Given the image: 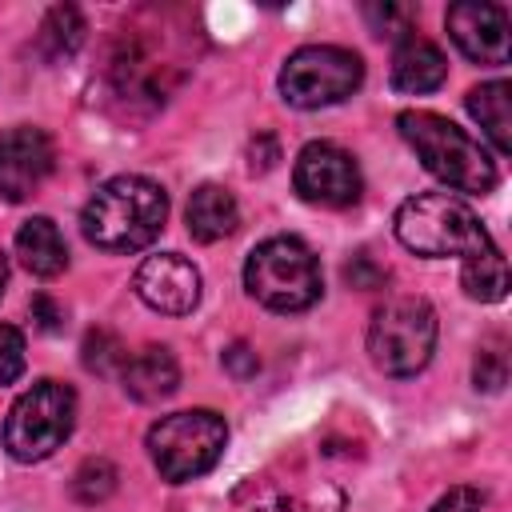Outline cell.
<instances>
[{
  "mask_svg": "<svg viewBox=\"0 0 512 512\" xmlns=\"http://www.w3.org/2000/svg\"><path fill=\"white\" fill-rule=\"evenodd\" d=\"M32 320L44 328V332H56L60 328V320H64V312H60V304L56 300H48V296H32Z\"/></svg>",
  "mask_w": 512,
  "mask_h": 512,
  "instance_id": "83f0119b",
  "label": "cell"
},
{
  "mask_svg": "<svg viewBox=\"0 0 512 512\" xmlns=\"http://www.w3.org/2000/svg\"><path fill=\"white\" fill-rule=\"evenodd\" d=\"M364 16H368V24H372L376 36H388V40H404V36H412V32H408L412 12L400 8V4H368Z\"/></svg>",
  "mask_w": 512,
  "mask_h": 512,
  "instance_id": "7402d4cb",
  "label": "cell"
},
{
  "mask_svg": "<svg viewBox=\"0 0 512 512\" xmlns=\"http://www.w3.org/2000/svg\"><path fill=\"white\" fill-rule=\"evenodd\" d=\"M364 84V64L356 52L336 44H308L280 68V92L296 108H328L348 100Z\"/></svg>",
  "mask_w": 512,
  "mask_h": 512,
  "instance_id": "ba28073f",
  "label": "cell"
},
{
  "mask_svg": "<svg viewBox=\"0 0 512 512\" xmlns=\"http://www.w3.org/2000/svg\"><path fill=\"white\" fill-rule=\"evenodd\" d=\"M464 104H468L472 120L484 128V136L492 140V148L500 156H508L512 152V84L508 80L476 84Z\"/></svg>",
  "mask_w": 512,
  "mask_h": 512,
  "instance_id": "e0dca14e",
  "label": "cell"
},
{
  "mask_svg": "<svg viewBox=\"0 0 512 512\" xmlns=\"http://www.w3.org/2000/svg\"><path fill=\"white\" fill-rule=\"evenodd\" d=\"M132 288L136 296L164 312V316H188L196 304H200V272L192 260H184L180 252H160V256H148L136 276H132Z\"/></svg>",
  "mask_w": 512,
  "mask_h": 512,
  "instance_id": "8fae6325",
  "label": "cell"
},
{
  "mask_svg": "<svg viewBox=\"0 0 512 512\" xmlns=\"http://www.w3.org/2000/svg\"><path fill=\"white\" fill-rule=\"evenodd\" d=\"M396 240L416 256H472L492 244L480 216L452 192H420L396 212Z\"/></svg>",
  "mask_w": 512,
  "mask_h": 512,
  "instance_id": "3957f363",
  "label": "cell"
},
{
  "mask_svg": "<svg viewBox=\"0 0 512 512\" xmlns=\"http://www.w3.org/2000/svg\"><path fill=\"white\" fill-rule=\"evenodd\" d=\"M224 444H228V424L212 408L172 412L148 428V456H152L156 472L172 484L204 476L220 460Z\"/></svg>",
  "mask_w": 512,
  "mask_h": 512,
  "instance_id": "5b68a950",
  "label": "cell"
},
{
  "mask_svg": "<svg viewBox=\"0 0 512 512\" xmlns=\"http://www.w3.org/2000/svg\"><path fill=\"white\" fill-rule=\"evenodd\" d=\"M16 256H20V264H24L32 276H40V280L60 276L64 264H68L64 236H60V228H56L48 216H32V220L20 224V232H16Z\"/></svg>",
  "mask_w": 512,
  "mask_h": 512,
  "instance_id": "2e32d148",
  "label": "cell"
},
{
  "mask_svg": "<svg viewBox=\"0 0 512 512\" xmlns=\"http://www.w3.org/2000/svg\"><path fill=\"white\" fill-rule=\"evenodd\" d=\"M292 184H296L300 200L320 204V208H348L360 200V168L332 140H312L300 148Z\"/></svg>",
  "mask_w": 512,
  "mask_h": 512,
  "instance_id": "9c48e42d",
  "label": "cell"
},
{
  "mask_svg": "<svg viewBox=\"0 0 512 512\" xmlns=\"http://www.w3.org/2000/svg\"><path fill=\"white\" fill-rule=\"evenodd\" d=\"M480 508H484V492H480V488H468V484L448 488V492L432 504V512H480Z\"/></svg>",
  "mask_w": 512,
  "mask_h": 512,
  "instance_id": "d4e9b609",
  "label": "cell"
},
{
  "mask_svg": "<svg viewBox=\"0 0 512 512\" xmlns=\"http://www.w3.org/2000/svg\"><path fill=\"white\" fill-rule=\"evenodd\" d=\"M444 76H448V60L432 40L412 32L396 44V56H392V88L396 92L424 96V92H436L444 84Z\"/></svg>",
  "mask_w": 512,
  "mask_h": 512,
  "instance_id": "5bb4252c",
  "label": "cell"
},
{
  "mask_svg": "<svg viewBox=\"0 0 512 512\" xmlns=\"http://www.w3.org/2000/svg\"><path fill=\"white\" fill-rule=\"evenodd\" d=\"M244 288L272 312H304L320 300L324 280L312 248L296 236H272L252 248L244 264Z\"/></svg>",
  "mask_w": 512,
  "mask_h": 512,
  "instance_id": "277c9868",
  "label": "cell"
},
{
  "mask_svg": "<svg viewBox=\"0 0 512 512\" xmlns=\"http://www.w3.org/2000/svg\"><path fill=\"white\" fill-rule=\"evenodd\" d=\"M120 384L132 400L140 404H156L164 396H172L180 388V364L172 356V348L164 344H148L140 352H132L120 368Z\"/></svg>",
  "mask_w": 512,
  "mask_h": 512,
  "instance_id": "4fadbf2b",
  "label": "cell"
},
{
  "mask_svg": "<svg viewBox=\"0 0 512 512\" xmlns=\"http://www.w3.org/2000/svg\"><path fill=\"white\" fill-rule=\"evenodd\" d=\"M448 32L456 48L476 64H508V16L488 0H460L448 8Z\"/></svg>",
  "mask_w": 512,
  "mask_h": 512,
  "instance_id": "7c38bea8",
  "label": "cell"
},
{
  "mask_svg": "<svg viewBox=\"0 0 512 512\" xmlns=\"http://www.w3.org/2000/svg\"><path fill=\"white\" fill-rule=\"evenodd\" d=\"M472 376H476V388H484V392H500V388H504V380H508V364H504V352H496V348H484V352L476 356V368H472Z\"/></svg>",
  "mask_w": 512,
  "mask_h": 512,
  "instance_id": "cb8c5ba5",
  "label": "cell"
},
{
  "mask_svg": "<svg viewBox=\"0 0 512 512\" xmlns=\"http://www.w3.org/2000/svg\"><path fill=\"white\" fill-rule=\"evenodd\" d=\"M72 424H76V392L60 380H36L8 408L4 448L20 464L48 460L72 436Z\"/></svg>",
  "mask_w": 512,
  "mask_h": 512,
  "instance_id": "8992f818",
  "label": "cell"
},
{
  "mask_svg": "<svg viewBox=\"0 0 512 512\" xmlns=\"http://www.w3.org/2000/svg\"><path fill=\"white\" fill-rule=\"evenodd\" d=\"M80 360H84V368H88V372L108 376V372L124 368L128 352H124V344H120L108 328H92V332L84 336V344H80Z\"/></svg>",
  "mask_w": 512,
  "mask_h": 512,
  "instance_id": "44dd1931",
  "label": "cell"
},
{
  "mask_svg": "<svg viewBox=\"0 0 512 512\" xmlns=\"http://www.w3.org/2000/svg\"><path fill=\"white\" fill-rule=\"evenodd\" d=\"M436 348V312L420 296H396L368 324V356L384 376H416Z\"/></svg>",
  "mask_w": 512,
  "mask_h": 512,
  "instance_id": "52a82bcc",
  "label": "cell"
},
{
  "mask_svg": "<svg viewBox=\"0 0 512 512\" xmlns=\"http://www.w3.org/2000/svg\"><path fill=\"white\" fill-rule=\"evenodd\" d=\"M460 284L472 300L480 304H496L508 296V264H504V252L496 248V240L472 256H464V268H460Z\"/></svg>",
  "mask_w": 512,
  "mask_h": 512,
  "instance_id": "ac0fdd59",
  "label": "cell"
},
{
  "mask_svg": "<svg viewBox=\"0 0 512 512\" xmlns=\"http://www.w3.org/2000/svg\"><path fill=\"white\" fill-rule=\"evenodd\" d=\"M168 220V192L148 176H112L80 212L88 244L100 252H140Z\"/></svg>",
  "mask_w": 512,
  "mask_h": 512,
  "instance_id": "6da1fadb",
  "label": "cell"
},
{
  "mask_svg": "<svg viewBox=\"0 0 512 512\" xmlns=\"http://www.w3.org/2000/svg\"><path fill=\"white\" fill-rule=\"evenodd\" d=\"M24 372V336L12 324H0V384H12Z\"/></svg>",
  "mask_w": 512,
  "mask_h": 512,
  "instance_id": "603a6c76",
  "label": "cell"
},
{
  "mask_svg": "<svg viewBox=\"0 0 512 512\" xmlns=\"http://www.w3.org/2000/svg\"><path fill=\"white\" fill-rule=\"evenodd\" d=\"M56 168V148L44 128L20 124L0 136V196L20 204L28 200Z\"/></svg>",
  "mask_w": 512,
  "mask_h": 512,
  "instance_id": "30bf717a",
  "label": "cell"
},
{
  "mask_svg": "<svg viewBox=\"0 0 512 512\" xmlns=\"http://www.w3.org/2000/svg\"><path fill=\"white\" fill-rule=\"evenodd\" d=\"M396 128L440 184L456 192H480V196L496 188L500 172H496L492 152L480 140H472L464 128H456L448 116L412 108V112H400Z\"/></svg>",
  "mask_w": 512,
  "mask_h": 512,
  "instance_id": "7a4b0ae2",
  "label": "cell"
},
{
  "mask_svg": "<svg viewBox=\"0 0 512 512\" xmlns=\"http://www.w3.org/2000/svg\"><path fill=\"white\" fill-rule=\"evenodd\" d=\"M116 468L104 460V456H92V460H84L80 468H76V476H72V496L80 500V504H104L112 492H116Z\"/></svg>",
  "mask_w": 512,
  "mask_h": 512,
  "instance_id": "ffe728a7",
  "label": "cell"
},
{
  "mask_svg": "<svg viewBox=\"0 0 512 512\" xmlns=\"http://www.w3.org/2000/svg\"><path fill=\"white\" fill-rule=\"evenodd\" d=\"M4 284H8V260H4V252H0V296H4Z\"/></svg>",
  "mask_w": 512,
  "mask_h": 512,
  "instance_id": "f1b7e54d",
  "label": "cell"
},
{
  "mask_svg": "<svg viewBox=\"0 0 512 512\" xmlns=\"http://www.w3.org/2000/svg\"><path fill=\"white\" fill-rule=\"evenodd\" d=\"M184 220H188L192 240L216 244V240H224V236L236 232L240 208H236V196H232L228 188H220V184H200V188L188 196Z\"/></svg>",
  "mask_w": 512,
  "mask_h": 512,
  "instance_id": "9a60e30c",
  "label": "cell"
},
{
  "mask_svg": "<svg viewBox=\"0 0 512 512\" xmlns=\"http://www.w3.org/2000/svg\"><path fill=\"white\" fill-rule=\"evenodd\" d=\"M224 368H228L236 380H248V376H256L260 360H256V352H252L248 344H232V348L224 352Z\"/></svg>",
  "mask_w": 512,
  "mask_h": 512,
  "instance_id": "4316f807",
  "label": "cell"
},
{
  "mask_svg": "<svg viewBox=\"0 0 512 512\" xmlns=\"http://www.w3.org/2000/svg\"><path fill=\"white\" fill-rule=\"evenodd\" d=\"M84 16H80V8H72V4H56V8H48V16L40 20V32H36V52L44 56V60H68L80 44H84Z\"/></svg>",
  "mask_w": 512,
  "mask_h": 512,
  "instance_id": "d6986e66",
  "label": "cell"
},
{
  "mask_svg": "<svg viewBox=\"0 0 512 512\" xmlns=\"http://www.w3.org/2000/svg\"><path fill=\"white\" fill-rule=\"evenodd\" d=\"M344 280L352 284V288H380L384 284V268L372 260V256H352L348 264H344Z\"/></svg>",
  "mask_w": 512,
  "mask_h": 512,
  "instance_id": "484cf974",
  "label": "cell"
}]
</instances>
